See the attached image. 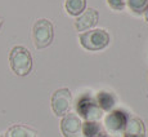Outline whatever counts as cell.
Instances as JSON below:
<instances>
[{"label": "cell", "instance_id": "1", "mask_svg": "<svg viewBox=\"0 0 148 137\" xmlns=\"http://www.w3.org/2000/svg\"><path fill=\"white\" fill-rule=\"evenodd\" d=\"M9 65L16 75L27 76L32 68V57L27 48L16 45L9 53Z\"/></svg>", "mask_w": 148, "mask_h": 137}, {"label": "cell", "instance_id": "2", "mask_svg": "<svg viewBox=\"0 0 148 137\" xmlns=\"http://www.w3.org/2000/svg\"><path fill=\"white\" fill-rule=\"evenodd\" d=\"M79 40L82 48H85L86 51L97 52L104 49L110 44V34L103 28H92L80 34Z\"/></svg>", "mask_w": 148, "mask_h": 137}, {"label": "cell", "instance_id": "3", "mask_svg": "<svg viewBox=\"0 0 148 137\" xmlns=\"http://www.w3.org/2000/svg\"><path fill=\"white\" fill-rule=\"evenodd\" d=\"M75 109L79 114V118L85 119L86 122H98L102 119L103 111L98 107L95 98H93L89 93H84L77 97L75 104Z\"/></svg>", "mask_w": 148, "mask_h": 137}, {"label": "cell", "instance_id": "4", "mask_svg": "<svg viewBox=\"0 0 148 137\" xmlns=\"http://www.w3.org/2000/svg\"><path fill=\"white\" fill-rule=\"evenodd\" d=\"M54 38L53 25L49 19L40 18L34 24L32 27V39L34 44L38 49H44L49 47Z\"/></svg>", "mask_w": 148, "mask_h": 137}, {"label": "cell", "instance_id": "5", "mask_svg": "<svg viewBox=\"0 0 148 137\" xmlns=\"http://www.w3.org/2000/svg\"><path fill=\"white\" fill-rule=\"evenodd\" d=\"M52 110L57 116H64L72 106V95L67 88H59L52 95Z\"/></svg>", "mask_w": 148, "mask_h": 137}, {"label": "cell", "instance_id": "6", "mask_svg": "<svg viewBox=\"0 0 148 137\" xmlns=\"http://www.w3.org/2000/svg\"><path fill=\"white\" fill-rule=\"evenodd\" d=\"M129 120V115L122 110H112L104 118V128L113 136H121Z\"/></svg>", "mask_w": 148, "mask_h": 137}, {"label": "cell", "instance_id": "7", "mask_svg": "<svg viewBox=\"0 0 148 137\" xmlns=\"http://www.w3.org/2000/svg\"><path fill=\"white\" fill-rule=\"evenodd\" d=\"M81 118L73 113H67L62 116L61 132L63 137H81Z\"/></svg>", "mask_w": 148, "mask_h": 137}, {"label": "cell", "instance_id": "8", "mask_svg": "<svg viewBox=\"0 0 148 137\" xmlns=\"http://www.w3.org/2000/svg\"><path fill=\"white\" fill-rule=\"evenodd\" d=\"M99 14L94 8H88L82 12L75 21V28L77 31H89L98 24Z\"/></svg>", "mask_w": 148, "mask_h": 137}, {"label": "cell", "instance_id": "9", "mask_svg": "<svg viewBox=\"0 0 148 137\" xmlns=\"http://www.w3.org/2000/svg\"><path fill=\"white\" fill-rule=\"evenodd\" d=\"M122 137H146V125L140 118H129Z\"/></svg>", "mask_w": 148, "mask_h": 137}, {"label": "cell", "instance_id": "10", "mask_svg": "<svg viewBox=\"0 0 148 137\" xmlns=\"http://www.w3.org/2000/svg\"><path fill=\"white\" fill-rule=\"evenodd\" d=\"M95 102L102 111H112L113 106H115V104H116V100H115V96L111 92L101 91V92L97 93Z\"/></svg>", "mask_w": 148, "mask_h": 137}, {"label": "cell", "instance_id": "11", "mask_svg": "<svg viewBox=\"0 0 148 137\" xmlns=\"http://www.w3.org/2000/svg\"><path fill=\"white\" fill-rule=\"evenodd\" d=\"M5 137H36V132L27 125H12L5 133Z\"/></svg>", "mask_w": 148, "mask_h": 137}, {"label": "cell", "instance_id": "12", "mask_svg": "<svg viewBox=\"0 0 148 137\" xmlns=\"http://www.w3.org/2000/svg\"><path fill=\"white\" fill-rule=\"evenodd\" d=\"M64 8L70 16L79 17L86 9V0H66Z\"/></svg>", "mask_w": 148, "mask_h": 137}, {"label": "cell", "instance_id": "13", "mask_svg": "<svg viewBox=\"0 0 148 137\" xmlns=\"http://www.w3.org/2000/svg\"><path fill=\"white\" fill-rule=\"evenodd\" d=\"M102 132L101 124L98 122H86L81 124V135L84 137H95Z\"/></svg>", "mask_w": 148, "mask_h": 137}, {"label": "cell", "instance_id": "14", "mask_svg": "<svg viewBox=\"0 0 148 137\" xmlns=\"http://www.w3.org/2000/svg\"><path fill=\"white\" fill-rule=\"evenodd\" d=\"M129 9L135 14H143L148 8V0H125Z\"/></svg>", "mask_w": 148, "mask_h": 137}, {"label": "cell", "instance_id": "15", "mask_svg": "<svg viewBox=\"0 0 148 137\" xmlns=\"http://www.w3.org/2000/svg\"><path fill=\"white\" fill-rule=\"evenodd\" d=\"M107 4L113 10H122L125 7V0H107Z\"/></svg>", "mask_w": 148, "mask_h": 137}, {"label": "cell", "instance_id": "16", "mask_svg": "<svg viewBox=\"0 0 148 137\" xmlns=\"http://www.w3.org/2000/svg\"><path fill=\"white\" fill-rule=\"evenodd\" d=\"M95 137H111V136H110V135H107L106 132H101L98 136H95Z\"/></svg>", "mask_w": 148, "mask_h": 137}, {"label": "cell", "instance_id": "17", "mask_svg": "<svg viewBox=\"0 0 148 137\" xmlns=\"http://www.w3.org/2000/svg\"><path fill=\"white\" fill-rule=\"evenodd\" d=\"M144 18H146V21L148 22V8H147L146 12H144Z\"/></svg>", "mask_w": 148, "mask_h": 137}, {"label": "cell", "instance_id": "18", "mask_svg": "<svg viewBox=\"0 0 148 137\" xmlns=\"http://www.w3.org/2000/svg\"><path fill=\"white\" fill-rule=\"evenodd\" d=\"M3 24H4V19L0 17V28H1V26H3Z\"/></svg>", "mask_w": 148, "mask_h": 137}, {"label": "cell", "instance_id": "19", "mask_svg": "<svg viewBox=\"0 0 148 137\" xmlns=\"http://www.w3.org/2000/svg\"><path fill=\"white\" fill-rule=\"evenodd\" d=\"M0 137H1V136H0Z\"/></svg>", "mask_w": 148, "mask_h": 137}]
</instances>
